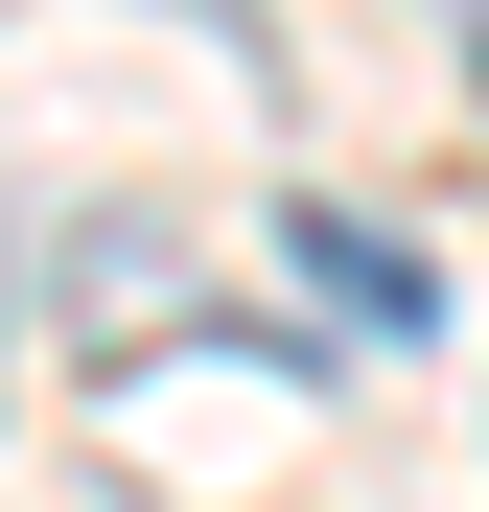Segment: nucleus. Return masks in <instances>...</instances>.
I'll return each mask as SVG.
<instances>
[{"mask_svg": "<svg viewBox=\"0 0 489 512\" xmlns=\"http://www.w3.org/2000/svg\"><path fill=\"white\" fill-rule=\"evenodd\" d=\"M280 256H303V280L350 303V326H420V256H396L373 210H280Z\"/></svg>", "mask_w": 489, "mask_h": 512, "instance_id": "1", "label": "nucleus"}]
</instances>
